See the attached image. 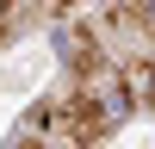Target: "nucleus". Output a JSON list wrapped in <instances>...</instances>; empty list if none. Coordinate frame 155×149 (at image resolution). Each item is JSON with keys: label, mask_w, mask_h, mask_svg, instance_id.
I'll return each instance as SVG.
<instances>
[{"label": "nucleus", "mask_w": 155, "mask_h": 149, "mask_svg": "<svg viewBox=\"0 0 155 149\" xmlns=\"http://www.w3.org/2000/svg\"><path fill=\"white\" fill-rule=\"evenodd\" d=\"M12 19H19V0H0V44H6V31H12Z\"/></svg>", "instance_id": "5"}, {"label": "nucleus", "mask_w": 155, "mask_h": 149, "mask_svg": "<svg viewBox=\"0 0 155 149\" xmlns=\"http://www.w3.org/2000/svg\"><path fill=\"white\" fill-rule=\"evenodd\" d=\"M62 62H68L81 81H93V74H106V50H99V37L87 31V25H62Z\"/></svg>", "instance_id": "1"}, {"label": "nucleus", "mask_w": 155, "mask_h": 149, "mask_svg": "<svg viewBox=\"0 0 155 149\" xmlns=\"http://www.w3.org/2000/svg\"><path fill=\"white\" fill-rule=\"evenodd\" d=\"M12 149H62V143H44L37 131H19V137H12Z\"/></svg>", "instance_id": "4"}, {"label": "nucleus", "mask_w": 155, "mask_h": 149, "mask_svg": "<svg viewBox=\"0 0 155 149\" xmlns=\"http://www.w3.org/2000/svg\"><path fill=\"white\" fill-rule=\"evenodd\" d=\"M118 87H124V99H130V106L155 112V56H130V62L118 68Z\"/></svg>", "instance_id": "2"}, {"label": "nucleus", "mask_w": 155, "mask_h": 149, "mask_svg": "<svg viewBox=\"0 0 155 149\" xmlns=\"http://www.w3.org/2000/svg\"><path fill=\"white\" fill-rule=\"evenodd\" d=\"M62 12H87V6H112V0H56Z\"/></svg>", "instance_id": "6"}, {"label": "nucleus", "mask_w": 155, "mask_h": 149, "mask_svg": "<svg viewBox=\"0 0 155 149\" xmlns=\"http://www.w3.org/2000/svg\"><path fill=\"white\" fill-rule=\"evenodd\" d=\"M130 19H137V25L155 37V0H130Z\"/></svg>", "instance_id": "3"}]
</instances>
